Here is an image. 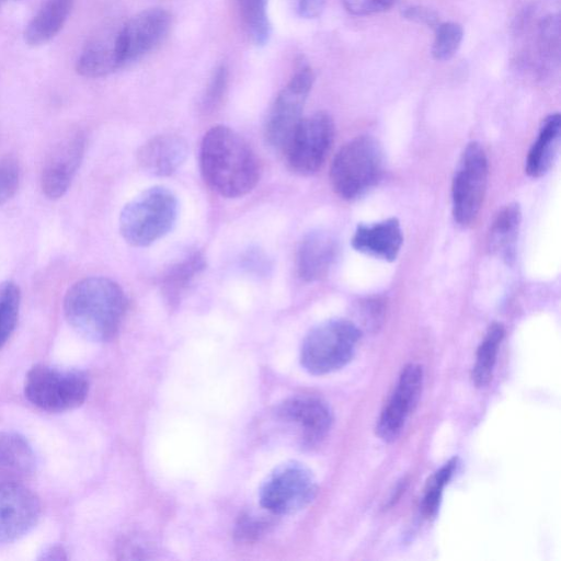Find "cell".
<instances>
[{"label": "cell", "instance_id": "6da1fadb", "mask_svg": "<svg viewBox=\"0 0 561 561\" xmlns=\"http://www.w3.org/2000/svg\"><path fill=\"white\" fill-rule=\"evenodd\" d=\"M199 168L207 185L227 198L247 195L260 179L259 159L251 146L224 125L213 126L204 135Z\"/></svg>", "mask_w": 561, "mask_h": 561}, {"label": "cell", "instance_id": "7a4b0ae2", "mask_svg": "<svg viewBox=\"0 0 561 561\" xmlns=\"http://www.w3.org/2000/svg\"><path fill=\"white\" fill-rule=\"evenodd\" d=\"M126 306V296L117 283L107 277L91 276L69 287L64 299V313L81 336L105 342L117 333Z\"/></svg>", "mask_w": 561, "mask_h": 561}, {"label": "cell", "instance_id": "3957f363", "mask_svg": "<svg viewBox=\"0 0 561 561\" xmlns=\"http://www.w3.org/2000/svg\"><path fill=\"white\" fill-rule=\"evenodd\" d=\"M179 211L176 196L164 186L149 187L122 209L119 232L133 247H148L173 228Z\"/></svg>", "mask_w": 561, "mask_h": 561}, {"label": "cell", "instance_id": "277c9868", "mask_svg": "<svg viewBox=\"0 0 561 561\" xmlns=\"http://www.w3.org/2000/svg\"><path fill=\"white\" fill-rule=\"evenodd\" d=\"M385 157L381 145L371 136H357L336 152L330 168L334 192L352 201L366 194L381 179Z\"/></svg>", "mask_w": 561, "mask_h": 561}, {"label": "cell", "instance_id": "5b68a950", "mask_svg": "<svg viewBox=\"0 0 561 561\" xmlns=\"http://www.w3.org/2000/svg\"><path fill=\"white\" fill-rule=\"evenodd\" d=\"M362 331L346 319H330L305 336L300 363L312 375H325L348 364L356 352Z\"/></svg>", "mask_w": 561, "mask_h": 561}, {"label": "cell", "instance_id": "8992f818", "mask_svg": "<svg viewBox=\"0 0 561 561\" xmlns=\"http://www.w3.org/2000/svg\"><path fill=\"white\" fill-rule=\"evenodd\" d=\"M88 392L89 380L78 369L38 364L25 376V397L47 412L73 410L85 401Z\"/></svg>", "mask_w": 561, "mask_h": 561}, {"label": "cell", "instance_id": "52a82bcc", "mask_svg": "<svg viewBox=\"0 0 561 561\" xmlns=\"http://www.w3.org/2000/svg\"><path fill=\"white\" fill-rule=\"evenodd\" d=\"M318 484L311 470L298 461L275 467L263 480L261 506L274 515H288L307 507L316 497Z\"/></svg>", "mask_w": 561, "mask_h": 561}, {"label": "cell", "instance_id": "ba28073f", "mask_svg": "<svg viewBox=\"0 0 561 561\" xmlns=\"http://www.w3.org/2000/svg\"><path fill=\"white\" fill-rule=\"evenodd\" d=\"M334 139V123L325 112L302 117L285 142L288 168L299 175L316 173L325 161Z\"/></svg>", "mask_w": 561, "mask_h": 561}, {"label": "cell", "instance_id": "9c48e42d", "mask_svg": "<svg viewBox=\"0 0 561 561\" xmlns=\"http://www.w3.org/2000/svg\"><path fill=\"white\" fill-rule=\"evenodd\" d=\"M489 164L485 151L478 142L465 148L451 185L453 215L462 226L471 224L483 204Z\"/></svg>", "mask_w": 561, "mask_h": 561}, {"label": "cell", "instance_id": "30bf717a", "mask_svg": "<svg viewBox=\"0 0 561 561\" xmlns=\"http://www.w3.org/2000/svg\"><path fill=\"white\" fill-rule=\"evenodd\" d=\"M314 77L309 67L298 69L277 94L267 115L264 136L270 146L283 149L302 118Z\"/></svg>", "mask_w": 561, "mask_h": 561}, {"label": "cell", "instance_id": "8fae6325", "mask_svg": "<svg viewBox=\"0 0 561 561\" xmlns=\"http://www.w3.org/2000/svg\"><path fill=\"white\" fill-rule=\"evenodd\" d=\"M170 26L171 15L162 8H149L131 16L117 30L116 49L121 67L154 49Z\"/></svg>", "mask_w": 561, "mask_h": 561}, {"label": "cell", "instance_id": "7c38bea8", "mask_svg": "<svg viewBox=\"0 0 561 561\" xmlns=\"http://www.w3.org/2000/svg\"><path fill=\"white\" fill-rule=\"evenodd\" d=\"M276 419L286 424L302 446L319 444L331 430L333 415L322 399L299 394L280 402L275 410Z\"/></svg>", "mask_w": 561, "mask_h": 561}, {"label": "cell", "instance_id": "4fadbf2b", "mask_svg": "<svg viewBox=\"0 0 561 561\" xmlns=\"http://www.w3.org/2000/svg\"><path fill=\"white\" fill-rule=\"evenodd\" d=\"M422 387V366L419 364L404 366L397 386L377 421L376 434L381 440L392 443L400 436L407 419L419 401Z\"/></svg>", "mask_w": 561, "mask_h": 561}, {"label": "cell", "instance_id": "5bb4252c", "mask_svg": "<svg viewBox=\"0 0 561 561\" xmlns=\"http://www.w3.org/2000/svg\"><path fill=\"white\" fill-rule=\"evenodd\" d=\"M39 515V500L30 489L20 482L0 481V542L26 535Z\"/></svg>", "mask_w": 561, "mask_h": 561}, {"label": "cell", "instance_id": "9a60e30c", "mask_svg": "<svg viewBox=\"0 0 561 561\" xmlns=\"http://www.w3.org/2000/svg\"><path fill=\"white\" fill-rule=\"evenodd\" d=\"M85 140L75 134L60 140L45 160L41 187L50 199L60 198L69 188L84 154Z\"/></svg>", "mask_w": 561, "mask_h": 561}, {"label": "cell", "instance_id": "2e32d148", "mask_svg": "<svg viewBox=\"0 0 561 561\" xmlns=\"http://www.w3.org/2000/svg\"><path fill=\"white\" fill-rule=\"evenodd\" d=\"M337 241L325 230L308 232L298 247L297 271L301 279L317 282L327 276L337 255Z\"/></svg>", "mask_w": 561, "mask_h": 561}, {"label": "cell", "instance_id": "e0dca14e", "mask_svg": "<svg viewBox=\"0 0 561 561\" xmlns=\"http://www.w3.org/2000/svg\"><path fill=\"white\" fill-rule=\"evenodd\" d=\"M402 243V230L397 218L359 224L352 238L356 251L389 262L397 259Z\"/></svg>", "mask_w": 561, "mask_h": 561}, {"label": "cell", "instance_id": "ac0fdd59", "mask_svg": "<svg viewBox=\"0 0 561 561\" xmlns=\"http://www.w3.org/2000/svg\"><path fill=\"white\" fill-rule=\"evenodd\" d=\"M186 141L176 135L165 134L152 137L138 150L140 167L154 176L173 174L185 161Z\"/></svg>", "mask_w": 561, "mask_h": 561}, {"label": "cell", "instance_id": "d6986e66", "mask_svg": "<svg viewBox=\"0 0 561 561\" xmlns=\"http://www.w3.org/2000/svg\"><path fill=\"white\" fill-rule=\"evenodd\" d=\"M35 454L28 442L14 432H0V481L20 482L35 470Z\"/></svg>", "mask_w": 561, "mask_h": 561}, {"label": "cell", "instance_id": "ffe728a7", "mask_svg": "<svg viewBox=\"0 0 561 561\" xmlns=\"http://www.w3.org/2000/svg\"><path fill=\"white\" fill-rule=\"evenodd\" d=\"M115 32H106L92 38L83 48L77 60V71L84 77L99 78L118 68Z\"/></svg>", "mask_w": 561, "mask_h": 561}, {"label": "cell", "instance_id": "44dd1931", "mask_svg": "<svg viewBox=\"0 0 561 561\" xmlns=\"http://www.w3.org/2000/svg\"><path fill=\"white\" fill-rule=\"evenodd\" d=\"M561 116L550 114L542 122L537 139L530 147L525 170L533 178L545 175L551 168L560 146Z\"/></svg>", "mask_w": 561, "mask_h": 561}, {"label": "cell", "instance_id": "7402d4cb", "mask_svg": "<svg viewBox=\"0 0 561 561\" xmlns=\"http://www.w3.org/2000/svg\"><path fill=\"white\" fill-rule=\"evenodd\" d=\"M75 0H44L25 28V42L39 46L49 42L62 28Z\"/></svg>", "mask_w": 561, "mask_h": 561}, {"label": "cell", "instance_id": "603a6c76", "mask_svg": "<svg viewBox=\"0 0 561 561\" xmlns=\"http://www.w3.org/2000/svg\"><path fill=\"white\" fill-rule=\"evenodd\" d=\"M205 259L194 251L172 264L161 279V291L171 306L176 305L205 268Z\"/></svg>", "mask_w": 561, "mask_h": 561}, {"label": "cell", "instance_id": "cb8c5ba5", "mask_svg": "<svg viewBox=\"0 0 561 561\" xmlns=\"http://www.w3.org/2000/svg\"><path fill=\"white\" fill-rule=\"evenodd\" d=\"M522 213L518 204H510L502 208L494 218L490 232V250L505 260H511L517 238Z\"/></svg>", "mask_w": 561, "mask_h": 561}, {"label": "cell", "instance_id": "d4e9b609", "mask_svg": "<svg viewBox=\"0 0 561 561\" xmlns=\"http://www.w3.org/2000/svg\"><path fill=\"white\" fill-rule=\"evenodd\" d=\"M505 330L501 323H492L477 350L471 378L477 387L486 386L493 376L499 347Z\"/></svg>", "mask_w": 561, "mask_h": 561}, {"label": "cell", "instance_id": "484cf974", "mask_svg": "<svg viewBox=\"0 0 561 561\" xmlns=\"http://www.w3.org/2000/svg\"><path fill=\"white\" fill-rule=\"evenodd\" d=\"M243 27L257 46H263L271 36V23L267 14V0H237Z\"/></svg>", "mask_w": 561, "mask_h": 561}, {"label": "cell", "instance_id": "4316f807", "mask_svg": "<svg viewBox=\"0 0 561 561\" xmlns=\"http://www.w3.org/2000/svg\"><path fill=\"white\" fill-rule=\"evenodd\" d=\"M21 291L12 280L0 283V350L13 333L20 311Z\"/></svg>", "mask_w": 561, "mask_h": 561}, {"label": "cell", "instance_id": "83f0119b", "mask_svg": "<svg viewBox=\"0 0 561 561\" xmlns=\"http://www.w3.org/2000/svg\"><path fill=\"white\" fill-rule=\"evenodd\" d=\"M456 467L457 458H451L427 481L422 501V513L426 518H432L436 515L439 508L443 490L450 480Z\"/></svg>", "mask_w": 561, "mask_h": 561}, {"label": "cell", "instance_id": "f1b7e54d", "mask_svg": "<svg viewBox=\"0 0 561 561\" xmlns=\"http://www.w3.org/2000/svg\"><path fill=\"white\" fill-rule=\"evenodd\" d=\"M463 38V30L456 22H440L435 27V37L432 46V55L435 60L450 59L460 47Z\"/></svg>", "mask_w": 561, "mask_h": 561}, {"label": "cell", "instance_id": "f546056e", "mask_svg": "<svg viewBox=\"0 0 561 561\" xmlns=\"http://www.w3.org/2000/svg\"><path fill=\"white\" fill-rule=\"evenodd\" d=\"M20 183V168L12 158L0 160V206L16 193Z\"/></svg>", "mask_w": 561, "mask_h": 561}, {"label": "cell", "instance_id": "4dcf8cb0", "mask_svg": "<svg viewBox=\"0 0 561 561\" xmlns=\"http://www.w3.org/2000/svg\"><path fill=\"white\" fill-rule=\"evenodd\" d=\"M345 10L357 16L373 15L390 10L399 0H341Z\"/></svg>", "mask_w": 561, "mask_h": 561}, {"label": "cell", "instance_id": "1f68e13d", "mask_svg": "<svg viewBox=\"0 0 561 561\" xmlns=\"http://www.w3.org/2000/svg\"><path fill=\"white\" fill-rule=\"evenodd\" d=\"M228 83V68L226 65H219L210 77L207 90L204 95L205 108H213L221 100Z\"/></svg>", "mask_w": 561, "mask_h": 561}, {"label": "cell", "instance_id": "d6a6232c", "mask_svg": "<svg viewBox=\"0 0 561 561\" xmlns=\"http://www.w3.org/2000/svg\"><path fill=\"white\" fill-rule=\"evenodd\" d=\"M264 517L256 514L242 515L237 524L236 536L242 541L256 539L270 524Z\"/></svg>", "mask_w": 561, "mask_h": 561}, {"label": "cell", "instance_id": "836d02e7", "mask_svg": "<svg viewBox=\"0 0 561 561\" xmlns=\"http://www.w3.org/2000/svg\"><path fill=\"white\" fill-rule=\"evenodd\" d=\"M385 306L379 298H369L359 305V318L365 329H376L383 317Z\"/></svg>", "mask_w": 561, "mask_h": 561}, {"label": "cell", "instance_id": "e575fe53", "mask_svg": "<svg viewBox=\"0 0 561 561\" xmlns=\"http://www.w3.org/2000/svg\"><path fill=\"white\" fill-rule=\"evenodd\" d=\"M403 16L412 22L424 24L434 28L440 23L436 12L421 5L405 8L403 11Z\"/></svg>", "mask_w": 561, "mask_h": 561}, {"label": "cell", "instance_id": "d590c367", "mask_svg": "<svg viewBox=\"0 0 561 561\" xmlns=\"http://www.w3.org/2000/svg\"><path fill=\"white\" fill-rule=\"evenodd\" d=\"M39 559L41 560H65V559H67V557H66V551L64 550L62 547L50 546L42 552Z\"/></svg>", "mask_w": 561, "mask_h": 561}]
</instances>
